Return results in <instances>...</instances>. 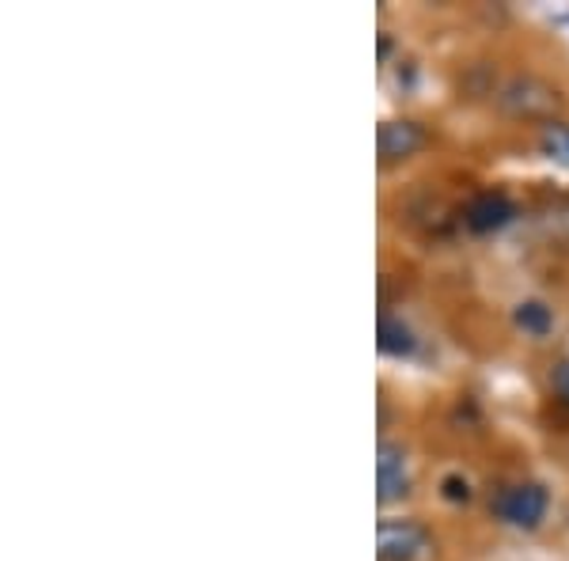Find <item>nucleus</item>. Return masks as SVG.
<instances>
[{"mask_svg":"<svg viewBox=\"0 0 569 561\" xmlns=\"http://www.w3.org/2000/svg\"><path fill=\"white\" fill-rule=\"evenodd\" d=\"M440 497H445V501H452V504H467L471 501V482H467L463 474H445L440 478Z\"/></svg>","mask_w":569,"mask_h":561,"instance_id":"nucleus-10","label":"nucleus"},{"mask_svg":"<svg viewBox=\"0 0 569 561\" xmlns=\"http://www.w3.org/2000/svg\"><path fill=\"white\" fill-rule=\"evenodd\" d=\"M512 217H517V206H512V198L501 194V190H479L463 209V224L471 228L475 236L501 232L505 224H512Z\"/></svg>","mask_w":569,"mask_h":561,"instance_id":"nucleus-4","label":"nucleus"},{"mask_svg":"<svg viewBox=\"0 0 569 561\" xmlns=\"http://www.w3.org/2000/svg\"><path fill=\"white\" fill-rule=\"evenodd\" d=\"M547 509H550V493L539 482H512L490 497L493 520L509 523L517 531H536L547 520Z\"/></svg>","mask_w":569,"mask_h":561,"instance_id":"nucleus-2","label":"nucleus"},{"mask_svg":"<svg viewBox=\"0 0 569 561\" xmlns=\"http://www.w3.org/2000/svg\"><path fill=\"white\" fill-rule=\"evenodd\" d=\"M512 323L531 338H547L550 330H555V311H550L543 300H520L517 308H512Z\"/></svg>","mask_w":569,"mask_h":561,"instance_id":"nucleus-8","label":"nucleus"},{"mask_svg":"<svg viewBox=\"0 0 569 561\" xmlns=\"http://www.w3.org/2000/svg\"><path fill=\"white\" fill-rule=\"evenodd\" d=\"M433 554V535L418 520H380L376 528V558L380 561H421Z\"/></svg>","mask_w":569,"mask_h":561,"instance_id":"nucleus-3","label":"nucleus"},{"mask_svg":"<svg viewBox=\"0 0 569 561\" xmlns=\"http://www.w3.org/2000/svg\"><path fill=\"white\" fill-rule=\"evenodd\" d=\"M550 388L569 402V361H558L555 368H550Z\"/></svg>","mask_w":569,"mask_h":561,"instance_id":"nucleus-11","label":"nucleus"},{"mask_svg":"<svg viewBox=\"0 0 569 561\" xmlns=\"http://www.w3.org/2000/svg\"><path fill=\"white\" fill-rule=\"evenodd\" d=\"M376 497L380 504H391V501H402L410 493V471H407V452L391 440H383L380 452H376Z\"/></svg>","mask_w":569,"mask_h":561,"instance_id":"nucleus-5","label":"nucleus"},{"mask_svg":"<svg viewBox=\"0 0 569 561\" xmlns=\"http://www.w3.org/2000/svg\"><path fill=\"white\" fill-rule=\"evenodd\" d=\"M426 141H429V133L421 130L418 122H410V118H395V122H383L380 133H376V149H380L383 163L410 160L415 152L426 149Z\"/></svg>","mask_w":569,"mask_h":561,"instance_id":"nucleus-6","label":"nucleus"},{"mask_svg":"<svg viewBox=\"0 0 569 561\" xmlns=\"http://www.w3.org/2000/svg\"><path fill=\"white\" fill-rule=\"evenodd\" d=\"M498 107L501 114L517 118V122H555V114L566 107V96L555 84H547L543 77H531V72H520V77H509L498 88Z\"/></svg>","mask_w":569,"mask_h":561,"instance_id":"nucleus-1","label":"nucleus"},{"mask_svg":"<svg viewBox=\"0 0 569 561\" xmlns=\"http://www.w3.org/2000/svg\"><path fill=\"white\" fill-rule=\"evenodd\" d=\"M539 149H543V156H550L555 163H566L569 168V126L547 122L543 130H539Z\"/></svg>","mask_w":569,"mask_h":561,"instance_id":"nucleus-9","label":"nucleus"},{"mask_svg":"<svg viewBox=\"0 0 569 561\" xmlns=\"http://www.w3.org/2000/svg\"><path fill=\"white\" fill-rule=\"evenodd\" d=\"M376 345H380L383 357H410L418 349V338L399 315H380V327H376Z\"/></svg>","mask_w":569,"mask_h":561,"instance_id":"nucleus-7","label":"nucleus"}]
</instances>
